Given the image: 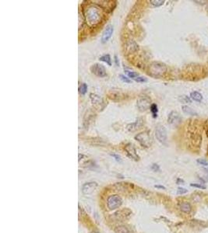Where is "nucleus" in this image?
Returning <instances> with one entry per match:
<instances>
[{
    "label": "nucleus",
    "mask_w": 208,
    "mask_h": 233,
    "mask_svg": "<svg viewBox=\"0 0 208 233\" xmlns=\"http://www.w3.org/2000/svg\"><path fill=\"white\" fill-rule=\"evenodd\" d=\"M151 169H153V170L154 172H157V171H159V170H160V167H159V166H158V165H157V164H155V163L152 165Z\"/></svg>",
    "instance_id": "obj_31"
},
{
    "label": "nucleus",
    "mask_w": 208,
    "mask_h": 233,
    "mask_svg": "<svg viewBox=\"0 0 208 233\" xmlns=\"http://www.w3.org/2000/svg\"><path fill=\"white\" fill-rule=\"evenodd\" d=\"M156 188H161V189H165V187H164V186H160V185H155Z\"/></svg>",
    "instance_id": "obj_33"
},
{
    "label": "nucleus",
    "mask_w": 208,
    "mask_h": 233,
    "mask_svg": "<svg viewBox=\"0 0 208 233\" xmlns=\"http://www.w3.org/2000/svg\"><path fill=\"white\" fill-rule=\"evenodd\" d=\"M91 233H99V232H97V231H92Z\"/></svg>",
    "instance_id": "obj_34"
},
{
    "label": "nucleus",
    "mask_w": 208,
    "mask_h": 233,
    "mask_svg": "<svg viewBox=\"0 0 208 233\" xmlns=\"http://www.w3.org/2000/svg\"><path fill=\"white\" fill-rule=\"evenodd\" d=\"M167 66L160 62H154L149 67V75L154 78H160L166 73Z\"/></svg>",
    "instance_id": "obj_2"
},
{
    "label": "nucleus",
    "mask_w": 208,
    "mask_h": 233,
    "mask_svg": "<svg viewBox=\"0 0 208 233\" xmlns=\"http://www.w3.org/2000/svg\"><path fill=\"white\" fill-rule=\"evenodd\" d=\"M179 100L182 103V104H191L192 103L191 98L187 97V96H186V95L180 96V97H179Z\"/></svg>",
    "instance_id": "obj_21"
},
{
    "label": "nucleus",
    "mask_w": 208,
    "mask_h": 233,
    "mask_svg": "<svg viewBox=\"0 0 208 233\" xmlns=\"http://www.w3.org/2000/svg\"><path fill=\"white\" fill-rule=\"evenodd\" d=\"M91 72L93 73L94 75H95L96 76L101 77V78L105 77L107 75L105 68L102 65L98 64V63H96V64H94L93 65H91Z\"/></svg>",
    "instance_id": "obj_8"
},
{
    "label": "nucleus",
    "mask_w": 208,
    "mask_h": 233,
    "mask_svg": "<svg viewBox=\"0 0 208 233\" xmlns=\"http://www.w3.org/2000/svg\"><path fill=\"white\" fill-rule=\"evenodd\" d=\"M126 50L130 53L135 52V51H138V45H137L135 41L130 40V41L126 43Z\"/></svg>",
    "instance_id": "obj_14"
},
{
    "label": "nucleus",
    "mask_w": 208,
    "mask_h": 233,
    "mask_svg": "<svg viewBox=\"0 0 208 233\" xmlns=\"http://www.w3.org/2000/svg\"><path fill=\"white\" fill-rule=\"evenodd\" d=\"M111 155L115 158V159L117 161V162H122V158H121V157L119 156V155H116V154H111Z\"/></svg>",
    "instance_id": "obj_30"
},
{
    "label": "nucleus",
    "mask_w": 208,
    "mask_h": 233,
    "mask_svg": "<svg viewBox=\"0 0 208 233\" xmlns=\"http://www.w3.org/2000/svg\"><path fill=\"white\" fill-rule=\"evenodd\" d=\"M150 111H151L152 115H153L154 118H156L157 116V113H158V109H157V106L155 104H152L150 107Z\"/></svg>",
    "instance_id": "obj_20"
},
{
    "label": "nucleus",
    "mask_w": 208,
    "mask_h": 233,
    "mask_svg": "<svg viewBox=\"0 0 208 233\" xmlns=\"http://www.w3.org/2000/svg\"><path fill=\"white\" fill-rule=\"evenodd\" d=\"M115 231H116L117 233H131L130 230L128 229L126 227H125V226H119V227H117Z\"/></svg>",
    "instance_id": "obj_24"
},
{
    "label": "nucleus",
    "mask_w": 208,
    "mask_h": 233,
    "mask_svg": "<svg viewBox=\"0 0 208 233\" xmlns=\"http://www.w3.org/2000/svg\"><path fill=\"white\" fill-rule=\"evenodd\" d=\"M150 3L154 7H159L164 3V0H150Z\"/></svg>",
    "instance_id": "obj_23"
},
{
    "label": "nucleus",
    "mask_w": 208,
    "mask_h": 233,
    "mask_svg": "<svg viewBox=\"0 0 208 233\" xmlns=\"http://www.w3.org/2000/svg\"><path fill=\"white\" fill-rule=\"evenodd\" d=\"M182 118L181 116L177 111H172L168 116V123L171 125L177 126L178 124H180Z\"/></svg>",
    "instance_id": "obj_10"
},
{
    "label": "nucleus",
    "mask_w": 208,
    "mask_h": 233,
    "mask_svg": "<svg viewBox=\"0 0 208 233\" xmlns=\"http://www.w3.org/2000/svg\"><path fill=\"white\" fill-rule=\"evenodd\" d=\"M114 61H115V65H116L117 66H119V59H118V57H117L116 55H115V56H114Z\"/></svg>",
    "instance_id": "obj_32"
},
{
    "label": "nucleus",
    "mask_w": 208,
    "mask_h": 233,
    "mask_svg": "<svg viewBox=\"0 0 208 233\" xmlns=\"http://www.w3.org/2000/svg\"><path fill=\"white\" fill-rule=\"evenodd\" d=\"M122 201L119 195H111L107 200V205L109 210H115L119 208Z\"/></svg>",
    "instance_id": "obj_6"
},
{
    "label": "nucleus",
    "mask_w": 208,
    "mask_h": 233,
    "mask_svg": "<svg viewBox=\"0 0 208 233\" xmlns=\"http://www.w3.org/2000/svg\"><path fill=\"white\" fill-rule=\"evenodd\" d=\"M137 106L139 110L144 112V111L150 109V106H151V100L149 97H145V96L140 97L137 101Z\"/></svg>",
    "instance_id": "obj_5"
},
{
    "label": "nucleus",
    "mask_w": 208,
    "mask_h": 233,
    "mask_svg": "<svg viewBox=\"0 0 208 233\" xmlns=\"http://www.w3.org/2000/svg\"><path fill=\"white\" fill-rule=\"evenodd\" d=\"M188 192V190L185 188L183 187H179L177 190V193L178 194H184V193H186Z\"/></svg>",
    "instance_id": "obj_28"
},
{
    "label": "nucleus",
    "mask_w": 208,
    "mask_h": 233,
    "mask_svg": "<svg viewBox=\"0 0 208 233\" xmlns=\"http://www.w3.org/2000/svg\"><path fill=\"white\" fill-rule=\"evenodd\" d=\"M133 80L135 81V82H146L147 81V78H145V77H143V76H140V75H139L138 77H137V78H135Z\"/></svg>",
    "instance_id": "obj_26"
},
{
    "label": "nucleus",
    "mask_w": 208,
    "mask_h": 233,
    "mask_svg": "<svg viewBox=\"0 0 208 233\" xmlns=\"http://www.w3.org/2000/svg\"><path fill=\"white\" fill-rule=\"evenodd\" d=\"M144 125V120L142 118H137L136 121L133 123H130V124H127L126 126V129L130 132L135 131L141 128V127Z\"/></svg>",
    "instance_id": "obj_13"
},
{
    "label": "nucleus",
    "mask_w": 208,
    "mask_h": 233,
    "mask_svg": "<svg viewBox=\"0 0 208 233\" xmlns=\"http://www.w3.org/2000/svg\"><path fill=\"white\" fill-rule=\"evenodd\" d=\"M119 78H120L121 80L122 81V82H126V83H131L132 81L130 80V78H128V77H126V75H119Z\"/></svg>",
    "instance_id": "obj_25"
},
{
    "label": "nucleus",
    "mask_w": 208,
    "mask_h": 233,
    "mask_svg": "<svg viewBox=\"0 0 208 233\" xmlns=\"http://www.w3.org/2000/svg\"><path fill=\"white\" fill-rule=\"evenodd\" d=\"M190 186H191V187H193L200 188V189H203V190L206 189V187H205V186H203V185H201V184H190Z\"/></svg>",
    "instance_id": "obj_29"
},
{
    "label": "nucleus",
    "mask_w": 208,
    "mask_h": 233,
    "mask_svg": "<svg viewBox=\"0 0 208 233\" xmlns=\"http://www.w3.org/2000/svg\"><path fill=\"white\" fill-rule=\"evenodd\" d=\"M124 149L126 151V154L130 158H133V160L138 161L140 159V157H139L138 154L137 152V150H136L135 147L131 144V143H128L125 145Z\"/></svg>",
    "instance_id": "obj_9"
},
{
    "label": "nucleus",
    "mask_w": 208,
    "mask_h": 233,
    "mask_svg": "<svg viewBox=\"0 0 208 233\" xmlns=\"http://www.w3.org/2000/svg\"><path fill=\"white\" fill-rule=\"evenodd\" d=\"M90 99H91V104L98 111H102L107 105V104L104 102V100L101 97H99L98 95L94 94V93L90 94Z\"/></svg>",
    "instance_id": "obj_4"
},
{
    "label": "nucleus",
    "mask_w": 208,
    "mask_h": 233,
    "mask_svg": "<svg viewBox=\"0 0 208 233\" xmlns=\"http://www.w3.org/2000/svg\"><path fill=\"white\" fill-rule=\"evenodd\" d=\"M99 60L104 62V63H106V64L108 65L109 66L111 65V58L109 55H103L102 56H101L100 58H99Z\"/></svg>",
    "instance_id": "obj_19"
},
{
    "label": "nucleus",
    "mask_w": 208,
    "mask_h": 233,
    "mask_svg": "<svg viewBox=\"0 0 208 233\" xmlns=\"http://www.w3.org/2000/svg\"><path fill=\"white\" fill-rule=\"evenodd\" d=\"M113 31H114L113 26L111 25V24H108V25L105 27V29H104V32H103L102 34V36H101V43L104 44V43H106V42L108 41V40L111 38V37L112 36Z\"/></svg>",
    "instance_id": "obj_11"
},
{
    "label": "nucleus",
    "mask_w": 208,
    "mask_h": 233,
    "mask_svg": "<svg viewBox=\"0 0 208 233\" xmlns=\"http://www.w3.org/2000/svg\"><path fill=\"white\" fill-rule=\"evenodd\" d=\"M179 208H180V210L184 213H190V211H191V205L190 204L187 202H183L180 204L179 206Z\"/></svg>",
    "instance_id": "obj_17"
},
{
    "label": "nucleus",
    "mask_w": 208,
    "mask_h": 233,
    "mask_svg": "<svg viewBox=\"0 0 208 233\" xmlns=\"http://www.w3.org/2000/svg\"><path fill=\"white\" fill-rule=\"evenodd\" d=\"M136 141L140 143L143 147L149 148L151 146L152 143H153V139L150 135V132L148 131H145L144 132H141L140 134H137L134 137Z\"/></svg>",
    "instance_id": "obj_3"
},
{
    "label": "nucleus",
    "mask_w": 208,
    "mask_h": 233,
    "mask_svg": "<svg viewBox=\"0 0 208 233\" xmlns=\"http://www.w3.org/2000/svg\"><path fill=\"white\" fill-rule=\"evenodd\" d=\"M155 135L159 142L165 144L167 142V130L161 124L157 125L155 128Z\"/></svg>",
    "instance_id": "obj_7"
},
{
    "label": "nucleus",
    "mask_w": 208,
    "mask_h": 233,
    "mask_svg": "<svg viewBox=\"0 0 208 233\" xmlns=\"http://www.w3.org/2000/svg\"><path fill=\"white\" fill-rule=\"evenodd\" d=\"M84 17L88 25L94 27L101 22L102 15L97 6H90L84 10Z\"/></svg>",
    "instance_id": "obj_1"
},
{
    "label": "nucleus",
    "mask_w": 208,
    "mask_h": 233,
    "mask_svg": "<svg viewBox=\"0 0 208 233\" xmlns=\"http://www.w3.org/2000/svg\"><path fill=\"white\" fill-rule=\"evenodd\" d=\"M87 91V85L86 83H82L79 87V93L81 95H85Z\"/></svg>",
    "instance_id": "obj_22"
},
{
    "label": "nucleus",
    "mask_w": 208,
    "mask_h": 233,
    "mask_svg": "<svg viewBox=\"0 0 208 233\" xmlns=\"http://www.w3.org/2000/svg\"><path fill=\"white\" fill-rule=\"evenodd\" d=\"M196 162L200 164V165H202V166H208V161L206 159H203V158H199L197 159Z\"/></svg>",
    "instance_id": "obj_27"
},
{
    "label": "nucleus",
    "mask_w": 208,
    "mask_h": 233,
    "mask_svg": "<svg viewBox=\"0 0 208 233\" xmlns=\"http://www.w3.org/2000/svg\"><path fill=\"white\" fill-rule=\"evenodd\" d=\"M182 109H183V111L186 114L190 115V116H197V115H198L197 112H196L193 108L189 107V106L183 105V107H182Z\"/></svg>",
    "instance_id": "obj_15"
},
{
    "label": "nucleus",
    "mask_w": 208,
    "mask_h": 233,
    "mask_svg": "<svg viewBox=\"0 0 208 233\" xmlns=\"http://www.w3.org/2000/svg\"><path fill=\"white\" fill-rule=\"evenodd\" d=\"M124 70L125 72L127 74L128 77L130 78H132V79H134V78H137V77H138L139 75H140L138 72L133 71V70H130V69H127V68H126V69L124 68Z\"/></svg>",
    "instance_id": "obj_18"
},
{
    "label": "nucleus",
    "mask_w": 208,
    "mask_h": 233,
    "mask_svg": "<svg viewBox=\"0 0 208 233\" xmlns=\"http://www.w3.org/2000/svg\"><path fill=\"white\" fill-rule=\"evenodd\" d=\"M190 98H191V100L196 101V102H201L203 97V95L197 91H193L190 93Z\"/></svg>",
    "instance_id": "obj_16"
},
{
    "label": "nucleus",
    "mask_w": 208,
    "mask_h": 233,
    "mask_svg": "<svg viewBox=\"0 0 208 233\" xmlns=\"http://www.w3.org/2000/svg\"><path fill=\"white\" fill-rule=\"evenodd\" d=\"M97 187V184L96 182H90L84 184L82 187V192L84 194L88 195L93 193Z\"/></svg>",
    "instance_id": "obj_12"
}]
</instances>
